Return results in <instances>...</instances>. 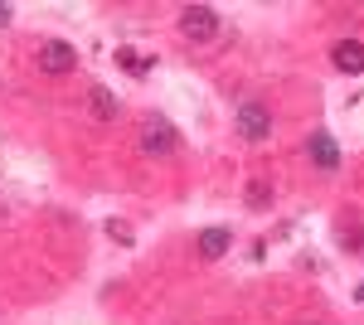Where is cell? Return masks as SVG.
I'll return each instance as SVG.
<instances>
[{
  "label": "cell",
  "mask_w": 364,
  "mask_h": 325,
  "mask_svg": "<svg viewBox=\"0 0 364 325\" xmlns=\"http://www.w3.org/2000/svg\"><path fill=\"white\" fill-rule=\"evenodd\" d=\"M233 122H238V136L243 141H267L272 136V112L262 107V102H238V112H233Z\"/></svg>",
  "instance_id": "1"
},
{
  "label": "cell",
  "mask_w": 364,
  "mask_h": 325,
  "mask_svg": "<svg viewBox=\"0 0 364 325\" xmlns=\"http://www.w3.org/2000/svg\"><path fill=\"white\" fill-rule=\"evenodd\" d=\"M180 34H185L190 44L214 39V34H219V10H209V5H190V10L180 15Z\"/></svg>",
  "instance_id": "2"
},
{
  "label": "cell",
  "mask_w": 364,
  "mask_h": 325,
  "mask_svg": "<svg viewBox=\"0 0 364 325\" xmlns=\"http://www.w3.org/2000/svg\"><path fill=\"white\" fill-rule=\"evenodd\" d=\"M141 151L146 156H170L175 151V127H170L166 117H146L141 122Z\"/></svg>",
  "instance_id": "3"
},
{
  "label": "cell",
  "mask_w": 364,
  "mask_h": 325,
  "mask_svg": "<svg viewBox=\"0 0 364 325\" xmlns=\"http://www.w3.org/2000/svg\"><path fill=\"white\" fill-rule=\"evenodd\" d=\"M73 58H78V49H73V44H63V39H49V44L39 49V68L58 78V73H68V68H73Z\"/></svg>",
  "instance_id": "4"
},
{
  "label": "cell",
  "mask_w": 364,
  "mask_h": 325,
  "mask_svg": "<svg viewBox=\"0 0 364 325\" xmlns=\"http://www.w3.org/2000/svg\"><path fill=\"white\" fill-rule=\"evenodd\" d=\"M228 247H233V233H228V228H204V233L195 238V252L204 257V262H219Z\"/></svg>",
  "instance_id": "5"
},
{
  "label": "cell",
  "mask_w": 364,
  "mask_h": 325,
  "mask_svg": "<svg viewBox=\"0 0 364 325\" xmlns=\"http://www.w3.org/2000/svg\"><path fill=\"white\" fill-rule=\"evenodd\" d=\"M331 58H336L340 73H364V44L360 39H340L336 49H331Z\"/></svg>",
  "instance_id": "6"
},
{
  "label": "cell",
  "mask_w": 364,
  "mask_h": 325,
  "mask_svg": "<svg viewBox=\"0 0 364 325\" xmlns=\"http://www.w3.org/2000/svg\"><path fill=\"white\" fill-rule=\"evenodd\" d=\"M311 161H316L321 170H326V175H331V170H340V146H336V141H331L326 132H316V136H311Z\"/></svg>",
  "instance_id": "7"
},
{
  "label": "cell",
  "mask_w": 364,
  "mask_h": 325,
  "mask_svg": "<svg viewBox=\"0 0 364 325\" xmlns=\"http://www.w3.org/2000/svg\"><path fill=\"white\" fill-rule=\"evenodd\" d=\"M87 102H92V117H97V122H112L117 112H122V102H117L112 87H92V92H87Z\"/></svg>",
  "instance_id": "8"
},
{
  "label": "cell",
  "mask_w": 364,
  "mask_h": 325,
  "mask_svg": "<svg viewBox=\"0 0 364 325\" xmlns=\"http://www.w3.org/2000/svg\"><path fill=\"white\" fill-rule=\"evenodd\" d=\"M117 63H122L127 73H136V78H146V68H151V63H146L136 49H117Z\"/></svg>",
  "instance_id": "9"
},
{
  "label": "cell",
  "mask_w": 364,
  "mask_h": 325,
  "mask_svg": "<svg viewBox=\"0 0 364 325\" xmlns=\"http://www.w3.org/2000/svg\"><path fill=\"white\" fill-rule=\"evenodd\" d=\"M248 204L252 209H267V204H272V185H267V180H252L248 185Z\"/></svg>",
  "instance_id": "10"
},
{
  "label": "cell",
  "mask_w": 364,
  "mask_h": 325,
  "mask_svg": "<svg viewBox=\"0 0 364 325\" xmlns=\"http://www.w3.org/2000/svg\"><path fill=\"white\" fill-rule=\"evenodd\" d=\"M107 233H112L117 243H132V228H122V223H107Z\"/></svg>",
  "instance_id": "11"
},
{
  "label": "cell",
  "mask_w": 364,
  "mask_h": 325,
  "mask_svg": "<svg viewBox=\"0 0 364 325\" xmlns=\"http://www.w3.org/2000/svg\"><path fill=\"white\" fill-rule=\"evenodd\" d=\"M10 25V5H0V29Z\"/></svg>",
  "instance_id": "12"
},
{
  "label": "cell",
  "mask_w": 364,
  "mask_h": 325,
  "mask_svg": "<svg viewBox=\"0 0 364 325\" xmlns=\"http://www.w3.org/2000/svg\"><path fill=\"white\" fill-rule=\"evenodd\" d=\"M360 301H364V282H360Z\"/></svg>",
  "instance_id": "13"
},
{
  "label": "cell",
  "mask_w": 364,
  "mask_h": 325,
  "mask_svg": "<svg viewBox=\"0 0 364 325\" xmlns=\"http://www.w3.org/2000/svg\"><path fill=\"white\" fill-rule=\"evenodd\" d=\"M301 325H321V321H301Z\"/></svg>",
  "instance_id": "14"
}]
</instances>
